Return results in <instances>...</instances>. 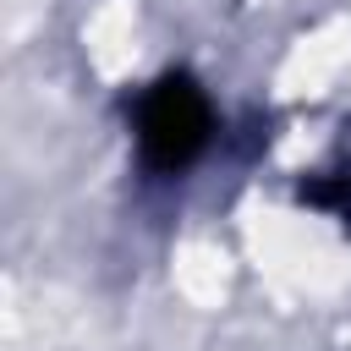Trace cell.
I'll use <instances>...</instances> for the list:
<instances>
[{"label":"cell","mask_w":351,"mask_h":351,"mask_svg":"<svg viewBox=\"0 0 351 351\" xmlns=\"http://www.w3.org/2000/svg\"><path fill=\"white\" fill-rule=\"evenodd\" d=\"M132 132H137V159H143L154 176H176V170H186V165L208 148V132H214L208 93H203L192 77L170 71V77H159V82L137 99Z\"/></svg>","instance_id":"6da1fadb"}]
</instances>
